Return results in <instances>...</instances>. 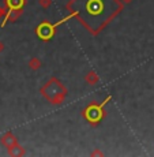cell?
Wrapping results in <instances>:
<instances>
[{
  "label": "cell",
  "instance_id": "2",
  "mask_svg": "<svg viewBox=\"0 0 154 157\" xmlns=\"http://www.w3.org/2000/svg\"><path fill=\"white\" fill-rule=\"evenodd\" d=\"M101 107H102V105H101ZM101 107H100L98 109H97V107H90L89 109H87V112H86L87 115H86V116L89 117L93 123L97 122V120H100V117H101Z\"/></svg>",
  "mask_w": 154,
  "mask_h": 157
},
{
  "label": "cell",
  "instance_id": "1",
  "mask_svg": "<svg viewBox=\"0 0 154 157\" xmlns=\"http://www.w3.org/2000/svg\"><path fill=\"white\" fill-rule=\"evenodd\" d=\"M75 13L93 30L101 29L119 10L116 0H75Z\"/></svg>",
  "mask_w": 154,
  "mask_h": 157
}]
</instances>
